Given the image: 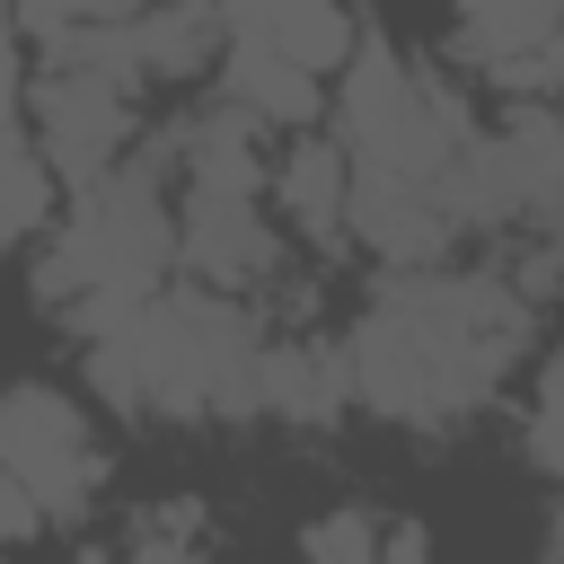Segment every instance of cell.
<instances>
[{
	"mask_svg": "<svg viewBox=\"0 0 564 564\" xmlns=\"http://www.w3.org/2000/svg\"><path fill=\"white\" fill-rule=\"evenodd\" d=\"M494 141H502L511 185H520V229L564 238V106L555 97H511Z\"/></svg>",
	"mask_w": 564,
	"mask_h": 564,
	"instance_id": "11",
	"label": "cell"
},
{
	"mask_svg": "<svg viewBox=\"0 0 564 564\" xmlns=\"http://www.w3.org/2000/svg\"><path fill=\"white\" fill-rule=\"evenodd\" d=\"M546 564H564V502H555V520H546Z\"/></svg>",
	"mask_w": 564,
	"mask_h": 564,
	"instance_id": "20",
	"label": "cell"
},
{
	"mask_svg": "<svg viewBox=\"0 0 564 564\" xmlns=\"http://www.w3.org/2000/svg\"><path fill=\"white\" fill-rule=\"evenodd\" d=\"M546 88L564 97V35H555V53H546Z\"/></svg>",
	"mask_w": 564,
	"mask_h": 564,
	"instance_id": "21",
	"label": "cell"
},
{
	"mask_svg": "<svg viewBox=\"0 0 564 564\" xmlns=\"http://www.w3.org/2000/svg\"><path fill=\"white\" fill-rule=\"evenodd\" d=\"M458 238H467V229L449 220V203H441L432 185L352 167V247H370L379 273H441Z\"/></svg>",
	"mask_w": 564,
	"mask_h": 564,
	"instance_id": "6",
	"label": "cell"
},
{
	"mask_svg": "<svg viewBox=\"0 0 564 564\" xmlns=\"http://www.w3.org/2000/svg\"><path fill=\"white\" fill-rule=\"evenodd\" d=\"M361 405L352 388V352L344 344H317V335H273V361H264V414L273 423H300V432H326Z\"/></svg>",
	"mask_w": 564,
	"mask_h": 564,
	"instance_id": "9",
	"label": "cell"
},
{
	"mask_svg": "<svg viewBox=\"0 0 564 564\" xmlns=\"http://www.w3.org/2000/svg\"><path fill=\"white\" fill-rule=\"evenodd\" d=\"M388 564H432V529L423 520H388Z\"/></svg>",
	"mask_w": 564,
	"mask_h": 564,
	"instance_id": "19",
	"label": "cell"
},
{
	"mask_svg": "<svg viewBox=\"0 0 564 564\" xmlns=\"http://www.w3.org/2000/svg\"><path fill=\"white\" fill-rule=\"evenodd\" d=\"M520 449L538 476H564V352L538 361V388H529V414H520Z\"/></svg>",
	"mask_w": 564,
	"mask_h": 564,
	"instance_id": "16",
	"label": "cell"
},
{
	"mask_svg": "<svg viewBox=\"0 0 564 564\" xmlns=\"http://www.w3.org/2000/svg\"><path fill=\"white\" fill-rule=\"evenodd\" d=\"M273 326L247 300L167 282L115 335L88 344V388L132 423H256L264 414Z\"/></svg>",
	"mask_w": 564,
	"mask_h": 564,
	"instance_id": "2",
	"label": "cell"
},
{
	"mask_svg": "<svg viewBox=\"0 0 564 564\" xmlns=\"http://www.w3.org/2000/svg\"><path fill=\"white\" fill-rule=\"evenodd\" d=\"M273 203H282V220H291L308 247H344V238H352V150L300 132V141L273 159Z\"/></svg>",
	"mask_w": 564,
	"mask_h": 564,
	"instance_id": "10",
	"label": "cell"
},
{
	"mask_svg": "<svg viewBox=\"0 0 564 564\" xmlns=\"http://www.w3.org/2000/svg\"><path fill=\"white\" fill-rule=\"evenodd\" d=\"M141 79H203L229 62V9H150L132 18Z\"/></svg>",
	"mask_w": 564,
	"mask_h": 564,
	"instance_id": "13",
	"label": "cell"
},
{
	"mask_svg": "<svg viewBox=\"0 0 564 564\" xmlns=\"http://www.w3.org/2000/svg\"><path fill=\"white\" fill-rule=\"evenodd\" d=\"M35 264V300L44 317H62L70 335H115L132 308H150L167 291V273L185 264L176 238V203H167V167L132 150V167H115L106 185L70 194L62 229L26 256Z\"/></svg>",
	"mask_w": 564,
	"mask_h": 564,
	"instance_id": "3",
	"label": "cell"
},
{
	"mask_svg": "<svg viewBox=\"0 0 564 564\" xmlns=\"http://www.w3.org/2000/svg\"><path fill=\"white\" fill-rule=\"evenodd\" d=\"M212 88H220V106H238L256 132H308V123L326 115V79H308L300 62H282V53L256 44V35H229V62L212 70Z\"/></svg>",
	"mask_w": 564,
	"mask_h": 564,
	"instance_id": "8",
	"label": "cell"
},
{
	"mask_svg": "<svg viewBox=\"0 0 564 564\" xmlns=\"http://www.w3.org/2000/svg\"><path fill=\"white\" fill-rule=\"evenodd\" d=\"M44 529H53V520H44V511H35V494H26V485H9V476H0V538H9V546H35V538H44Z\"/></svg>",
	"mask_w": 564,
	"mask_h": 564,
	"instance_id": "18",
	"label": "cell"
},
{
	"mask_svg": "<svg viewBox=\"0 0 564 564\" xmlns=\"http://www.w3.org/2000/svg\"><path fill=\"white\" fill-rule=\"evenodd\" d=\"M229 35H256L282 62H300L308 79H326V70H352L370 26L344 18V9H317V0H282V9H229Z\"/></svg>",
	"mask_w": 564,
	"mask_h": 564,
	"instance_id": "12",
	"label": "cell"
},
{
	"mask_svg": "<svg viewBox=\"0 0 564 564\" xmlns=\"http://www.w3.org/2000/svg\"><path fill=\"white\" fill-rule=\"evenodd\" d=\"M529 335H538V300L511 273L441 264V273H379L344 352H352V388L379 423L449 432L502 397Z\"/></svg>",
	"mask_w": 564,
	"mask_h": 564,
	"instance_id": "1",
	"label": "cell"
},
{
	"mask_svg": "<svg viewBox=\"0 0 564 564\" xmlns=\"http://www.w3.org/2000/svg\"><path fill=\"white\" fill-rule=\"evenodd\" d=\"M0 476L26 485L53 529H79L106 485V441H97L88 405L53 379H18L0 397Z\"/></svg>",
	"mask_w": 564,
	"mask_h": 564,
	"instance_id": "5",
	"label": "cell"
},
{
	"mask_svg": "<svg viewBox=\"0 0 564 564\" xmlns=\"http://www.w3.org/2000/svg\"><path fill=\"white\" fill-rule=\"evenodd\" d=\"M300 564H388V520L335 502V511H317L300 529Z\"/></svg>",
	"mask_w": 564,
	"mask_h": 564,
	"instance_id": "15",
	"label": "cell"
},
{
	"mask_svg": "<svg viewBox=\"0 0 564 564\" xmlns=\"http://www.w3.org/2000/svg\"><path fill=\"white\" fill-rule=\"evenodd\" d=\"M0 167H9V238L35 256V247L62 229V212H70V185L53 176V159L35 150V132H26V123H9V141H0Z\"/></svg>",
	"mask_w": 564,
	"mask_h": 564,
	"instance_id": "14",
	"label": "cell"
},
{
	"mask_svg": "<svg viewBox=\"0 0 564 564\" xmlns=\"http://www.w3.org/2000/svg\"><path fill=\"white\" fill-rule=\"evenodd\" d=\"M176 238H185V273L220 300L256 291L282 264V238L256 203H220V194H176Z\"/></svg>",
	"mask_w": 564,
	"mask_h": 564,
	"instance_id": "7",
	"label": "cell"
},
{
	"mask_svg": "<svg viewBox=\"0 0 564 564\" xmlns=\"http://www.w3.org/2000/svg\"><path fill=\"white\" fill-rule=\"evenodd\" d=\"M335 132H344V150H352V167H370V176H405V185H449L458 176V159L476 150V115H467V97L449 88V79H432V70H414L388 35H361V53H352V70L335 79Z\"/></svg>",
	"mask_w": 564,
	"mask_h": 564,
	"instance_id": "4",
	"label": "cell"
},
{
	"mask_svg": "<svg viewBox=\"0 0 564 564\" xmlns=\"http://www.w3.org/2000/svg\"><path fill=\"white\" fill-rule=\"evenodd\" d=\"M194 529H203V511H194V502L141 511V520H132V546H123V564H212V555L194 546Z\"/></svg>",
	"mask_w": 564,
	"mask_h": 564,
	"instance_id": "17",
	"label": "cell"
}]
</instances>
